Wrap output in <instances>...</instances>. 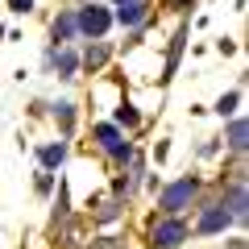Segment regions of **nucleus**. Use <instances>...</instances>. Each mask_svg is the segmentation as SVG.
<instances>
[{"instance_id": "7ed1b4c3", "label": "nucleus", "mask_w": 249, "mask_h": 249, "mask_svg": "<svg viewBox=\"0 0 249 249\" xmlns=\"http://www.w3.org/2000/svg\"><path fill=\"white\" fill-rule=\"evenodd\" d=\"M187 199H191V178H183V183H175V187H170L166 196H162V208H170V212H178V208H183Z\"/></svg>"}, {"instance_id": "9d476101", "label": "nucleus", "mask_w": 249, "mask_h": 249, "mask_svg": "<svg viewBox=\"0 0 249 249\" xmlns=\"http://www.w3.org/2000/svg\"><path fill=\"white\" fill-rule=\"evenodd\" d=\"M232 212H237V216L245 212V191H241V187H237V191H232Z\"/></svg>"}, {"instance_id": "f8f14e48", "label": "nucleus", "mask_w": 249, "mask_h": 249, "mask_svg": "<svg viewBox=\"0 0 249 249\" xmlns=\"http://www.w3.org/2000/svg\"><path fill=\"white\" fill-rule=\"evenodd\" d=\"M29 4H34V0H13V9H17V13H25Z\"/></svg>"}, {"instance_id": "f03ea898", "label": "nucleus", "mask_w": 249, "mask_h": 249, "mask_svg": "<svg viewBox=\"0 0 249 249\" xmlns=\"http://www.w3.org/2000/svg\"><path fill=\"white\" fill-rule=\"evenodd\" d=\"M187 237V229L178 220H166V224H158V229H154V241H158L162 249H170V245H178V241Z\"/></svg>"}, {"instance_id": "39448f33", "label": "nucleus", "mask_w": 249, "mask_h": 249, "mask_svg": "<svg viewBox=\"0 0 249 249\" xmlns=\"http://www.w3.org/2000/svg\"><path fill=\"white\" fill-rule=\"evenodd\" d=\"M224 224H229V212H224V208H212V212L199 220V229H204V232H216V229H224Z\"/></svg>"}, {"instance_id": "0eeeda50", "label": "nucleus", "mask_w": 249, "mask_h": 249, "mask_svg": "<svg viewBox=\"0 0 249 249\" xmlns=\"http://www.w3.org/2000/svg\"><path fill=\"white\" fill-rule=\"evenodd\" d=\"M229 145H232V150H245V121H237L229 129Z\"/></svg>"}, {"instance_id": "6e6552de", "label": "nucleus", "mask_w": 249, "mask_h": 249, "mask_svg": "<svg viewBox=\"0 0 249 249\" xmlns=\"http://www.w3.org/2000/svg\"><path fill=\"white\" fill-rule=\"evenodd\" d=\"M75 34V17H58L54 21V37H71Z\"/></svg>"}, {"instance_id": "1a4fd4ad", "label": "nucleus", "mask_w": 249, "mask_h": 249, "mask_svg": "<svg viewBox=\"0 0 249 249\" xmlns=\"http://www.w3.org/2000/svg\"><path fill=\"white\" fill-rule=\"evenodd\" d=\"M62 154H67L62 145H46V150H42V162H46V166H54V162H62Z\"/></svg>"}, {"instance_id": "f257e3e1", "label": "nucleus", "mask_w": 249, "mask_h": 249, "mask_svg": "<svg viewBox=\"0 0 249 249\" xmlns=\"http://www.w3.org/2000/svg\"><path fill=\"white\" fill-rule=\"evenodd\" d=\"M108 21H112V17H108L104 9H96V4H91V9L83 13V17L75 21V25H79L83 34H91V37H100V34H104V29H108Z\"/></svg>"}, {"instance_id": "4468645a", "label": "nucleus", "mask_w": 249, "mask_h": 249, "mask_svg": "<svg viewBox=\"0 0 249 249\" xmlns=\"http://www.w3.org/2000/svg\"><path fill=\"white\" fill-rule=\"evenodd\" d=\"M121 4H129V0H121Z\"/></svg>"}, {"instance_id": "9b49d317", "label": "nucleus", "mask_w": 249, "mask_h": 249, "mask_svg": "<svg viewBox=\"0 0 249 249\" xmlns=\"http://www.w3.org/2000/svg\"><path fill=\"white\" fill-rule=\"evenodd\" d=\"M88 62H91V67H100V62H104V50H100V46H96V50H88Z\"/></svg>"}, {"instance_id": "ddd939ff", "label": "nucleus", "mask_w": 249, "mask_h": 249, "mask_svg": "<svg viewBox=\"0 0 249 249\" xmlns=\"http://www.w3.org/2000/svg\"><path fill=\"white\" fill-rule=\"evenodd\" d=\"M232 249H245V245H241V241H237V245H232Z\"/></svg>"}, {"instance_id": "20e7f679", "label": "nucleus", "mask_w": 249, "mask_h": 249, "mask_svg": "<svg viewBox=\"0 0 249 249\" xmlns=\"http://www.w3.org/2000/svg\"><path fill=\"white\" fill-rule=\"evenodd\" d=\"M96 137H100V142H104L112 154H124V145H121V133H116L112 124H100V129H96Z\"/></svg>"}, {"instance_id": "423d86ee", "label": "nucleus", "mask_w": 249, "mask_h": 249, "mask_svg": "<svg viewBox=\"0 0 249 249\" xmlns=\"http://www.w3.org/2000/svg\"><path fill=\"white\" fill-rule=\"evenodd\" d=\"M142 17H145V4H142V0H129V4L121 9V25H137Z\"/></svg>"}]
</instances>
